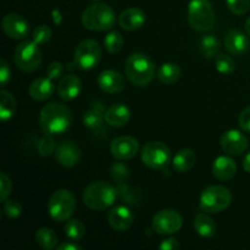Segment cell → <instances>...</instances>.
<instances>
[{
	"mask_svg": "<svg viewBox=\"0 0 250 250\" xmlns=\"http://www.w3.org/2000/svg\"><path fill=\"white\" fill-rule=\"evenodd\" d=\"M215 67L222 75H231L236 68V62L227 54H217L215 58Z\"/></svg>",
	"mask_w": 250,
	"mask_h": 250,
	"instance_id": "obj_33",
	"label": "cell"
},
{
	"mask_svg": "<svg viewBox=\"0 0 250 250\" xmlns=\"http://www.w3.org/2000/svg\"><path fill=\"white\" fill-rule=\"evenodd\" d=\"M76 210V198L67 189H59L51 194L48 202V214L55 222L67 221Z\"/></svg>",
	"mask_w": 250,
	"mask_h": 250,
	"instance_id": "obj_6",
	"label": "cell"
},
{
	"mask_svg": "<svg viewBox=\"0 0 250 250\" xmlns=\"http://www.w3.org/2000/svg\"><path fill=\"white\" fill-rule=\"evenodd\" d=\"M180 248V243L175 238H167L160 243L161 250H178Z\"/></svg>",
	"mask_w": 250,
	"mask_h": 250,
	"instance_id": "obj_42",
	"label": "cell"
},
{
	"mask_svg": "<svg viewBox=\"0 0 250 250\" xmlns=\"http://www.w3.org/2000/svg\"><path fill=\"white\" fill-rule=\"evenodd\" d=\"M134 216L131 210L124 205H119L111 209L107 214V222L110 226L119 232H125L133 225Z\"/></svg>",
	"mask_w": 250,
	"mask_h": 250,
	"instance_id": "obj_15",
	"label": "cell"
},
{
	"mask_svg": "<svg viewBox=\"0 0 250 250\" xmlns=\"http://www.w3.org/2000/svg\"><path fill=\"white\" fill-rule=\"evenodd\" d=\"M105 121V112H103L102 107H92L83 115V125L87 128L97 129L99 128Z\"/></svg>",
	"mask_w": 250,
	"mask_h": 250,
	"instance_id": "obj_29",
	"label": "cell"
},
{
	"mask_svg": "<svg viewBox=\"0 0 250 250\" xmlns=\"http://www.w3.org/2000/svg\"><path fill=\"white\" fill-rule=\"evenodd\" d=\"M227 7L234 15H244L250 9V0H226Z\"/></svg>",
	"mask_w": 250,
	"mask_h": 250,
	"instance_id": "obj_36",
	"label": "cell"
},
{
	"mask_svg": "<svg viewBox=\"0 0 250 250\" xmlns=\"http://www.w3.org/2000/svg\"><path fill=\"white\" fill-rule=\"evenodd\" d=\"M56 150L55 142L50 134H45L38 144V151L42 156H49Z\"/></svg>",
	"mask_w": 250,
	"mask_h": 250,
	"instance_id": "obj_37",
	"label": "cell"
},
{
	"mask_svg": "<svg viewBox=\"0 0 250 250\" xmlns=\"http://www.w3.org/2000/svg\"><path fill=\"white\" fill-rule=\"evenodd\" d=\"M183 220L180 212L172 209H164L156 212L153 216L151 227L154 232L158 234L165 236V234L177 233L182 229Z\"/></svg>",
	"mask_w": 250,
	"mask_h": 250,
	"instance_id": "obj_11",
	"label": "cell"
},
{
	"mask_svg": "<svg viewBox=\"0 0 250 250\" xmlns=\"http://www.w3.org/2000/svg\"><path fill=\"white\" fill-rule=\"evenodd\" d=\"M51 38V29L50 27L46 24H41V26L36 27L32 33V41L36 42L38 45H43L46 44Z\"/></svg>",
	"mask_w": 250,
	"mask_h": 250,
	"instance_id": "obj_34",
	"label": "cell"
},
{
	"mask_svg": "<svg viewBox=\"0 0 250 250\" xmlns=\"http://www.w3.org/2000/svg\"><path fill=\"white\" fill-rule=\"evenodd\" d=\"M81 21L84 28L90 29V31L104 32L109 31L115 26L116 15L109 5L103 4V2H94L85 7L81 16Z\"/></svg>",
	"mask_w": 250,
	"mask_h": 250,
	"instance_id": "obj_3",
	"label": "cell"
},
{
	"mask_svg": "<svg viewBox=\"0 0 250 250\" xmlns=\"http://www.w3.org/2000/svg\"><path fill=\"white\" fill-rule=\"evenodd\" d=\"M16 99L12 93L2 89L0 92V119L2 122H6L14 117L16 112Z\"/></svg>",
	"mask_w": 250,
	"mask_h": 250,
	"instance_id": "obj_25",
	"label": "cell"
},
{
	"mask_svg": "<svg viewBox=\"0 0 250 250\" xmlns=\"http://www.w3.org/2000/svg\"><path fill=\"white\" fill-rule=\"evenodd\" d=\"M220 42L212 34H208L204 36L200 41V51H202L203 55L208 59H212L215 56H217L220 50Z\"/></svg>",
	"mask_w": 250,
	"mask_h": 250,
	"instance_id": "obj_30",
	"label": "cell"
},
{
	"mask_svg": "<svg viewBox=\"0 0 250 250\" xmlns=\"http://www.w3.org/2000/svg\"><path fill=\"white\" fill-rule=\"evenodd\" d=\"M188 23L198 32H207L214 28L215 11L209 0H190L187 11Z\"/></svg>",
	"mask_w": 250,
	"mask_h": 250,
	"instance_id": "obj_5",
	"label": "cell"
},
{
	"mask_svg": "<svg viewBox=\"0 0 250 250\" xmlns=\"http://www.w3.org/2000/svg\"><path fill=\"white\" fill-rule=\"evenodd\" d=\"M58 250H82V247L73 241L63 242V243L59 244Z\"/></svg>",
	"mask_w": 250,
	"mask_h": 250,
	"instance_id": "obj_43",
	"label": "cell"
},
{
	"mask_svg": "<svg viewBox=\"0 0 250 250\" xmlns=\"http://www.w3.org/2000/svg\"><path fill=\"white\" fill-rule=\"evenodd\" d=\"M15 63L23 72H33L41 66L43 56L34 41H24L15 49Z\"/></svg>",
	"mask_w": 250,
	"mask_h": 250,
	"instance_id": "obj_8",
	"label": "cell"
},
{
	"mask_svg": "<svg viewBox=\"0 0 250 250\" xmlns=\"http://www.w3.org/2000/svg\"><path fill=\"white\" fill-rule=\"evenodd\" d=\"M237 172V164L231 156L221 155L212 164V173L220 181H229Z\"/></svg>",
	"mask_w": 250,
	"mask_h": 250,
	"instance_id": "obj_22",
	"label": "cell"
},
{
	"mask_svg": "<svg viewBox=\"0 0 250 250\" xmlns=\"http://www.w3.org/2000/svg\"><path fill=\"white\" fill-rule=\"evenodd\" d=\"M72 124V114L66 105L50 103L41 110L39 125L45 134L56 136L67 131Z\"/></svg>",
	"mask_w": 250,
	"mask_h": 250,
	"instance_id": "obj_1",
	"label": "cell"
},
{
	"mask_svg": "<svg viewBox=\"0 0 250 250\" xmlns=\"http://www.w3.org/2000/svg\"><path fill=\"white\" fill-rule=\"evenodd\" d=\"M225 48L232 55H243L249 50V39L238 29H231L225 36Z\"/></svg>",
	"mask_w": 250,
	"mask_h": 250,
	"instance_id": "obj_18",
	"label": "cell"
},
{
	"mask_svg": "<svg viewBox=\"0 0 250 250\" xmlns=\"http://www.w3.org/2000/svg\"><path fill=\"white\" fill-rule=\"evenodd\" d=\"M11 178H10L5 172H1V175H0V200H1V202L7 200L10 193H11Z\"/></svg>",
	"mask_w": 250,
	"mask_h": 250,
	"instance_id": "obj_38",
	"label": "cell"
},
{
	"mask_svg": "<svg viewBox=\"0 0 250 250\" xmlns=\"http://www.w3.org/2000/svg\"><path fill=\"white\" fill-rule=\"evenodd\" d=\"M37 244L44 250H51L58 247V236L55 232L48 227H42L36 233Z\"/></svg>",
	"mask_w": 250,
	"mask_h": 250,
	"instance_id": "obj_28",
	"label": "cell"
},
{
	"mask_svg": "<svg viewBox=\"0 0 250 250\" xmlns=\"http://www.w3.org/2000/svg\"><path fill=\"white\" fill-rule=\"evenodd\" d=\"M90 1H94V2H98V1H99V0H90Z\"/></svg>",
	"mask_w": 250,
	"mask_h": 250,
	"instance_id": "obj_46",
	"label": "cell"
},
{
	"mask_svg": "<svg viewBox=\"0 0 250 250\" xmlns=\"http://www.w3.org/2000/svg\"><path fill=\"white\" fill-rule=\"evenodd\" d=\"M242 165H243L244 170H246L248 173H250V151L246 154V156H244V159H243V164H242Z\"/></svg>",
	"mask_w": 250,
	"mask_h": 250,
	"instance_id": "obj_44",
	"label": "cell"
},
{
	"mask_svg": "<svg viewBox=\"0 0 250 250\" xmlns=\"http://www.w3.org/2000/svg\"><path fill=\"white\" fill-rule=\"evenodd\" d=\"M194 229L203 238H211L216 233V224L207 214H198L194 220Z\"/></svg>",
	"mask_w": 250,
	"mask_h": 250,
	"instance_id": "obj_26",
	"label": "cell"
},
{
	"mask_svg": "<svg viewBox=\"0 0 250 250\" xmlns=\"http://www.w3.org/2000/svg\"><path fill=\"white\" fill-rule=\"evenodd\" d=\"M102 59V46L94 39H84L76 46L73 65L83 71L93 70Z\"/></svg>",
	"mask_w": 250,
	"mask_h": 250,
	"instance_id": "obj_9",
	"label": "cell"
},
{
	"mask_svg": "<svg viewBox=\"0 0 250 250\" xmlns=\"http://www.w3.org/2000/svg\"><path fill=\"white\" fill-rule=\"evenodd\" d=\"M1 27L5 34L15 41L24 39L29 34V24L21 15L7 14L1 21Z\"/></svg>",
	"mask_w": 250,
	"mask_h": 250,
	"instance_id": "obj_14",
	"label": "cell"
},
{
	"mask_svg": "<svg viewBox=\"0 0 250 250\" xmlns=\"http://www.w3.org/2000/svg\"><path fill=\"white\" fill-rule=\"evenodd\" d=\"M82 90V82L75 75H66L59 81L58 94L65 102L76 99Z\"/></svg>",
	"mask_w": 250,
	"mask_h": 250,
	"instance_id": "obj_20",
	"label": "cell"
},
{
	"mask_svg": "<svg viewBox=\"0 0 250 250\" xmlns=\"http://www.w3.org/2000/svg\"><path fill=\"white\" fill-rule=\"evenodd\" d=\"M117 189L107 182H93L83 192V203L92 210H105L114 205Z\"/></svg>",
	"mask_w": 250,
	"mask_h": 250,
	"instance_id": "obj_4",
	"label": "cell"
},
{
	"mask_svg": "<svg viewBox=\"0 0 250 250\" xmlns=\"http://www.w3.org/2000/svg\"><path fill=\"white\" fill-rule=\"evenodd\" d=\"M156 77L164 84H172L181 77V68L175 62H165L156 71Z\"/></svg>",
	"mask_w": 250,
	"mask_h": 250,
	"instance_id": "obj_27",
	"label": "cell"
},
{
	"mask_svg": "<svg viewBox=\"0 0 250 250\" xmlns=\"http://www.w3.org/2000/svg\"><path fill=\"white\" fill-rule=\"evenodd\" d=\"M195 161H197V156H195L194 151L192 149L183 148L177 151L172 159V167L176 172L183 173L186 171L190 170L194 166Z\"/></svg>",
	"mask_w": 250,
	"mask_h": 250,
	"instance_id": "obj_24",
	"label": "cell"
},
{
	"mask_svg": "<svg viewBox=\"0 0 250 250\" xmlns=\"http://www.w3.org/2000/svg\"><path fill=\"white\" fill-rule=\"evenodd\" d=\"M125 73L132 84L137 87H146L155 78V65L146 54L134 53L127 59Z\"/></svg>",
	"mask_w": 250,
	"mask_h": 250,
	"instance_id": "obj_2",
	"label": "cell"
},
{
	"mask_svg": "<svg viewBox=\"0 0 250 250\" xmlns=\"http://www.w3.org/2000/svg\"><path fill=\"white\" fill-rule=\"evenodd\" d=\"M222 150L231 156H239L246 153L249 143L247 137L237 129H229L225 132L220 139Z\"/></svg>",
	"mask_w": 250,
	"mask_h": 250,
	"instance_id": "obj_12",
	"label": "cell"
},
{
	"mask_svg": "<svg viewBox=\"0 0 250 250\" xmlns=\"http://www.w3.org/2000/svg\"><path fill=\"white\" fill-rule=\"evenodd\" d=\"M80 148L73 142H62L56 146L55 159L63 167H73L80 161Z\"/></svg>",
	"mask_w": 250,
	"mask_h": 250,
	"instance_id": "obj_17",
	"label": "cell"
},
{
	"mask_svg": "<svg viewBox=\"0 0 250 250\" xmlns=\"http://www.w3.org/2000/svg\"><path fill=\"white\" fill-rule=\"evenodd\" d=\"M54 92H55V84L49 77L37 78L29 84L28 88L29 97L36 102L48 100L54 94Z\"/></svg>",
	"mask_w": 250,
	"mask_h": 250,
	"instance_id": "obj_21",
	"label": "cell"
},
{
	"mask_svg": "<svg viewBox=\"0 0 250 250\" xmlns=\"http://www.w3.org/2000/svg\"><path fill=\"white\" fill-rule=\"evenodd\" d=\"M4 214L7 219L10 220H15L17 217L21 216L22 214V205L20 204L17 200H12V199H7L4 202Z\"/></svg>",
	"mask_w": 250,
	"mask_h": 250,
	"instance_id": "obj_35",
	"label": "cell"
},
{
	"mask_svg": "<svg viewBox=\"0 0 250 250\" xmlns=\"http://www.w3.org/2000/svg\"><path fill=\"white\" fill-rule=\"evenodd\" d=\"M63 73V66L62 63L59 62V61H53L50 65L46 67V75L50 80H58L62 76Z\"/></svg>",
	"mask_w": 250,
	"mask_h": 250,
	"instance_id": "obj_39",
	"label": "cell"
},
{
	"mask_svg": "<svg viewBox=\"0 0 250 250\" xmlns=\"http://www.w3.org/2000/svg\"><path fill=\"white\" fill-rule=\"evenodd\" d=\"M142 161L153 170H164L171 163V150L163 142H149L141 153Z\"/></svg>",
	"mask_w": 250,
	"mask_h": 250,
	"instance_id": "obj_10",
	"label": "cell"
},
{
	"mask_svg": "<svg viewBox=\"0 0 250 250\" xmlns=\"http://www.w3.org/2000/svg\"><path fill=\"white\" fill-rule=\"evenodd\" d=\"M65 234L68 239L73 242H78L84 237L85 234V227L82 224V221L77 219L67 220L65 224Z\"/></svg>",
	"mask_w": 250,
	"mask_h": 250,
	"instance_id": "obj_31",
	"label": "cell"
},
{
	"mask_svg": "<svg viewBox=\"0 0 250 250\" xmlns=\"http://www.w3.org/2000/svg\"><path fill=\"white\" fill-rule=\"evenodd\" d=\"M104 46L110 54H117L124 46V38L117 31H111L105 36Z\"/></svg>",
	"mask_w": 250,
	"mask_h": 250,
	"instance_id": "obj_32",
	"label": "cell"
},
{
	"mask_svg": "<svg viewBox=\"0 0 250 250\" xmlns=\"http://www.w3.org/2000/svg\"><path fill=\"white\" fill-rule=\"evenodd\" d=\"M97 83L103 92L109 94L122 92L126 84L124 76L114 70H105L100 72L97 78Z\"/></svg>",
	"mask_w": 250,
	"mask_h": 250,
	"instance_id": "obj_16",
	"label": "cell"
},
{
	"mask_svg": "<svg viewBox=\"0 0 250 250\" xmlns=\"http://www.w3.org/2000/svg\"><path fill=\"white\" fill-rule=\"evenodd\" d=\"M11 80V70H10L9 65L5 60H0V82H1V87L7 85V83Z\"/></svg>",
	"mask_w": 250,
	"mask_h": 250,
	"instance_id": "obj_40",
	"label": "cell"
},
{
	"mask_svg": "<svg viewBox=\"0 0 250 250\" xmlns=\"http://www.w3.org/2000/svg\"><path fill=\"white\" fill-rule=\"evenodd\" d=\"M246 32L248 36H250V17L247 20V22H246Z\"/></svg>",
	"mask_w": 250,
	"mask_h": 250,
	"instance_id": "obj_45",
	"label": "cell"
},
{
	"mask_svg": "<svg viewBox=\"0 0 250 250\" xmlns=\"http://www.w3.org/2000/svg\"><path fill=\"white\" fill-rule=\"evenodd\" d=\"M139 150V143L134 137L120 136L111 142L110 151L116 160H131Z\"/></svg>",
	"mask_w": 250,
	"mask_h": 250,
	"instance_id": "obj_13",
	"label": "cell"
},
{
	"mask_svg": "<svg viewBox=\"0 0 250 250\" xmlns=\"http://www.w3.org/2000/svg\"><path fill=\"white\" fill-rule=\"evenodd\" d=\"M146 21V14L138 7H129L124 10L119 16V24L125 31H137L144 26Z\"/></svg>",
	"mask_w": 250,
	"mask_h": 250,
	"instance_id": "obj_19",
	"label": "cell"
},
{
	"mask_svg": "<svg viewBox=\"0 0 250 250\" xmlns=\"http://www.w3.org/2000/svg\"><path fill=\"white\" fill-rule=\"evenodd\" d=\"M239 127L247 133H250V106L246 107L239 115Z\"/></svg>",
	"mask_w": 250,
	"mask_h": 250,
	"instance_id": "obj_41",
	"label": "cell"
},
{
	"mask_svg": "<svg viewBox=\"0 0 250 250\" xmlns=\"http://www.w3.org/2000/svg\"><path fill=\"white\" fill-rule=\"evenodd\" d=\"M232 203V194L224 186H210L200 195V209L205 212L216 214L227 209Z\"/></svg>",
	"mask_w": 250,
	"mask_h": 250,
	"instance_id": "obj_7",
	"label": "cell"
},
{
	"mask_svg": "<svg viewBox=\"0 0 250 250\" xmlns=\"http://www.w3.org/2000/svg\"><path fill=\"white\" fill-rule=\"evenodd\" d=\"M131 120V110L124 104H114L105 111V122L111 127H124Z\"/></svg>",
	"mask_w": 250,
	"mask_h": 250,
	"instance_id": "obj_23",
	"label": "cell"
}]
</instances>
